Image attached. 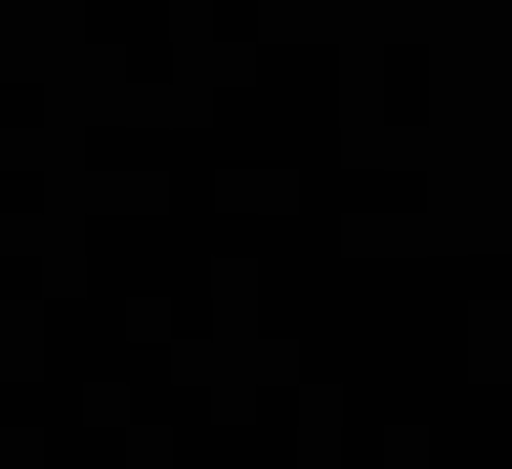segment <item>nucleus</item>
I'll return each mask as SVG.
<instances>
[]
</instances>
